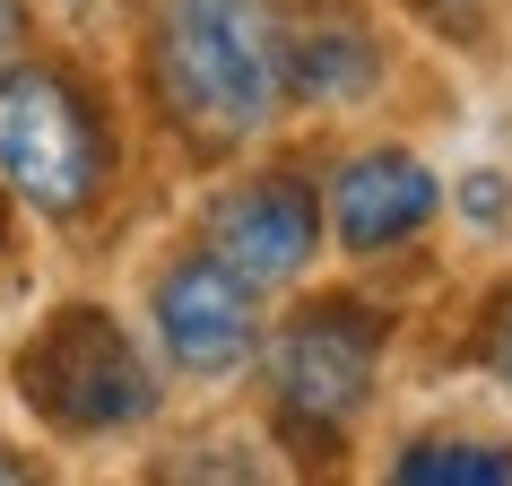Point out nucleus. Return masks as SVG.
<instances>
[{"label":"nucleus","instance_id":"13","mask_svg":"<svg viewBox=\"0 0 512 486\" xmlns=\"http://www.w3.org/2000/svg\"><path fill=\"white\" fill-rule=\"evenodd\" d=\"M417 9H434V18H469L478 0H417Z\"/></svg>","mask_w":512,"mask_h":486},{"label":"nucleus","instance_id":"9","mask_svg":"<svg viewBox=\"0 0 512 486\" xmlns=\"http://www.w3.org/2000/svg\"><path fill=\"white\" fill-rule=\"evenodd\" d=\"M391 478H512V443H486V434H417Z\"/></svg>","mask_w":512,"mask_h":486},{"label":"nucleus","instance_id":"8","mask_svg":"<svg viewBox=\"0 0 512 486\" xmlns=\"http://www.w3.org/2000/svg\"><path fill=\"white\" fill-rule=\"evenodd\" d=\"M382 79V44L356 18H304L287 27V105H356Z\"/></svg>","mask_w":512,"mask_h":486},{"label":"nucleus","instance_id":"6","mask_svg":"<svg viewBox=\"0 0 512 486\" xmlns=\"http://www.w3.org/2000/svg\"><path fill=\"white\" fill-rule=\"evenodd\" d=\"M200 243L252 287H296L322 252V200L304 183V165H261V174H235L226 191H209Z\"/></svg>","mask_w":512,"mask_h":486},{"label":"nucleus","instance_id":"5","mask_svg":"<svg viewBox=\"0 0 512 486\" xmlns=\"http://www.w3.org/2000/svg\"><path fill=\"white\" fill-rule=\"evenodd\" d=\"M148 330L183 382H226L261 356V287L235 278L209 243H191L148 278Z\"/></svg>","mask_w":512,"mask_h":486},{"label":"nucleus","instance_id":"10","mask_svg":"<svg viewBox=\"0 0 512 486\" xmlns=\"http://www.w3.org/2000/svg\"><path fill=\"white\" fill-rule=\"evenodd\" d=\"M478 365H486V374H495V382L512 391V287L495 296V313L478 322Z\"/></svg>","mask_w":512,"mask_h":486},{"label":"nucleus","instance_id":"3","mask_svg":"<svg viewBox=\"0 0 512 486\" xmlns=\"http://www.w3.org/2000/svg\"><path fill=\"white\" fill-rule=\"evenodd\" d=\"M382 339H391V313L365 296H313L304 313L278 322V339L261 330V374H270V426L296 443V452H339L374 400L382 374Z\"/></svg>","mask_w":512,"mask_h":486},{"label":"nucleus","instance_id":"1","mask_svg":"<svg viewBox=\"0 0 512 486\" xmlns=\"http://www.w3.org/2000/svg\"><path fill=\"white\" fill-rule=\"evenodd\" d=\"M148 105L183 148L235 157L287 105V9L278 0H157L148 18Z\"/></svg>","mask_w":512,"mask_h":486},{"label":"nucleus","instance_id":"7","mask_svg":"<svg viewBox=\"0 0 512 486\" xmlns=\"http://www.w3.org/2000/svg\"><path fill=\"white\" fill-rule=\"evenodd\" d=\"M443 209L434 174L408 148H356L339 174H330V235L339 252H400L408 235H426V217Z\"/></svg>","mask_w":512,"mask_h":486},{"label":"nucleus","instance_id":"14","mask_svg":"<svg viewBox=\"0 0 512 486\" xmlns=\"http://www.w3.org/2000/svg\"><path fill=\"white\" fill-rule=\"evenodd\" d=\"M0 478H44V469H35V460H9V452H0Z\"/></svg>","mask_w":512,"mask_h":486},{"label":"nucleus","instance_id":"2","mask_svg":"<svg viewBox=\"0 0 512 486\" xmlns=\"http://www.w3.org/2000/svg\"><path fill=\"white\" fill-rule=\"evenodd\" d=\"M113 174H122V148H113L105 96L70 61H0V191L53 226H79L105 209Z\"/></svg>","mask_w":512,"mask_h":486},{"label":"nucleus","instance_id":"11","mask_svg":"<svg viewBox=\"0 0 512 486\" xmlns=\"http://www.w3.org/2000/svg\"><path fill=\"white\" fill-rule=\"evenodd\" d=\"M460 209H469V217H504V209H512V191L495 183V174H478V183L460 191Z\"/></svg>","mask_w":512,"mask_h":486},{"label":"nucleus","instance_id":"12","mask_svg":"<svg viewBox=\"0 0 512 486\" xmlns=\"http://www.w3.org/2000/svg\"><path fill=\"white\" fill-rule=\"evenodd\" d=\"M27 53V0H0V61Z\"/></svg>","mask_w":512,"mask_h":486},{"label":"nucleus","instance_id":"4","mask_svg":"<svg viewBox=\"0 0 512 486\" xmlns=\"http://www.w3.org/2000/svg\"><path fill=\"white\" fill-rule=\"evenodd\" d=\"M18 400L53 434H131L157 417L165 382L139 356V339L113 322L105 304H61L53 322L18 348Z\"/></svg>","mask_w":512,"mask_h":486}]
</instances>
